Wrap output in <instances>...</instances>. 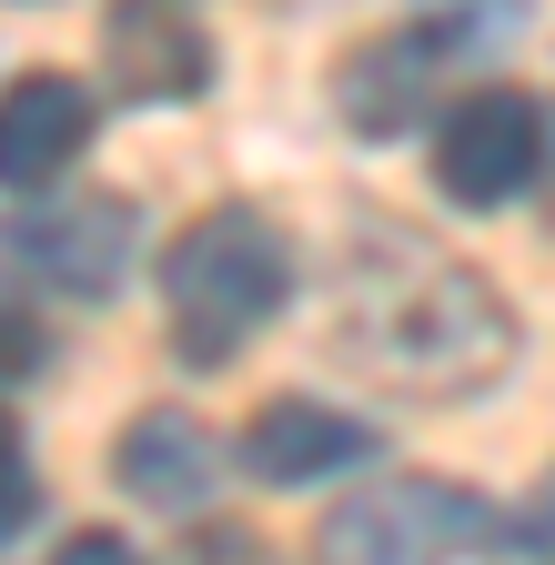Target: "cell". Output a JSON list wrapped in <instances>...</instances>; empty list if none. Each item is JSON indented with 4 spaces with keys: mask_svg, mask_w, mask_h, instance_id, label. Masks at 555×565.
Segmentation results:
<instances>
[{
    "mask_svg": "<svg viewBox=\"0 0 555 565\" xmlns=\"http://www.w3.org/2000/svg\"><path fill=\"white\" fill-rule=\"evenodd\" d=\"M333 353L394 394L465 404L515 374V303L414 223H364L333 263Z\"/></svg>",
    "mask_w": 555,
    "mask_h": 565,
    "instance_id": "obj_1",
    "label": "cell"
},
{
    "mask_svg": "<svg viewBox=\"0 0 555 565\" xmlns=\"http://www.w3.org/2000/svg\"><path fill=\"white\" fill-rule=\"evenodd\" d=\"M284 294H293V253L253 202H223L202 223H182V243L162 253V303H172L182 364H233L284 313Z\"/></svg>",
    "mask_w": 555,
    "mask_h": 565,
    "instance_id": "obj_2",
    "label": "cell"
},
{
    "mask_svg": "<svg viewBox=\"0 0 555 565\" xmlns=\"http://www.w3.org/2000/svg\"><path fill=\"white\" fill-rule=\"evenodd\" d=\"M495 535V505L455 475H394L343 494L313 535V565H455Z\"/></svg>",
    "mask_w": 555,
    "mask_h": 565,
    "instance_id": "obj_3",
    "label": "cell"
},
{
    "mask_svg": "<svg viewBox=\"0 0 555 565\" xmlns=\"http://www.w3.org/2000/svg\"><path fill=\"white\" fill-rule=\"evenodd\" d=\"M535 172H545V111L515 82H484V92H465L445 111V131H435V192L445 202L505 212Z\"/></svg>",
    "mask_w": 555,
    "mask_h": 565,
    "instance_id": "obj_4",
    "label": "cell"
},
{
    "mask_svg": "<svg viewBox=\"0 0 555 565\" xmlns=\"http://www.w3.org/2000/svg\"><path fill=\"white\" fill-rule=\"evenodd\" d=\"M0 263L51 282L61 303H102L131 273V212L121 202H51L31 223H0Z\"/></svg>",
    "mask_w": 555,
    "mask_h": 565,
    "instance_id": "obj_5",
    "label": "cell"
},
{
    "mask_svg": "<svg viewBox=\"0 0 555 565\" xmlns=\"http://www.w3.org/2000/svg\"><path fill=\"white\" fill-rule=\"evenodd\" d=\"M102 61L121 102H192L213 82V21H202V0H111Z\"/></svg>",
    "mask_w": 555,
    "mask_h": 565,
    "instance_id": "obj_6",
    "label": "cell"
},
{
    "mask_svg": "<svg viewBox=\"0 0 555 565\" xmlns=\"http://www.w3.org/2000/svg\"><path fill=\"white\" fill-rule=\"evenodd\" d=\"M92 92L72 82V71H21L11 92H0V192H31L51 202L61 182H72V162L92 152Z\"/></svg>",
    "mask_w": 555,
    "mask_h": 565,
    "instance_id": "obj_7",
    "label": "cell"
},
{
    "mask_svg": "<svg viewBox=\"0 0 555 565\" xmlns=\"http://www.w3.org/2000/svg\"><path fill=\"white\" fill-rule=\"evenodd\" d=\"M243 465H253V484H333V475L374 465V424L343 404H263L243 435Z\"/></svg>",
    "mask_w": 555,
    "mask_h": 565,
    "instance_id": "obj_8",
    "label": "cell"
},
{
    "mask_svg": "<svg viewBox=\"0 0 555 565\" xmlns=\"http://www.w3.org/2000/svg\"><path fill=\"white\" fill-rule=\"evenodd\" d=\"M111 475L142 494V505L182 515V505H202V494L223 484V445H213V424H192L182 404H152V414H131V424H121Z\"/></svg>",
    "mask_w": 555,
    "mask_h": 565,
    "instance_id": "obj_9",
    "label": "cell"
},
{
    "mask_svg": "<svg viewBox=\"0 0 555 565\" xmlns=\"http://www.w3.org/2000/svg\"><path fill=\"white\" fill-rule=\"evenodd\" d=\"M435 71H445V41L435 31H394V41H364L354 61H343V121L354 131H404L414 111H425L435 92Z\"/></svg>",
    "mask_w": 555,
    "mask_h": 565,
    "instance_id": "obj_10",
    "label": "cell"
},
{
    "mask_svg": "<svg viewBox=\"0 0 555 565\" xmlns=\"http://www.w3.org/2000/svg\"><path fill=\"white\" fill-rule=\"evenodd\" d=\"M484 545H495L505 565H555V475L535 484V505H525L515 525H495V535H484Z\"/></svg>",
    "mask_w": 555,
    "mask_h": 565,
    "instance_id": "obj_11",
    "label": "cell"
},
{
    "mask_svg": "<svg viewBox=\"0 0 555 565\" xmlns=\"http://www.w3.org/2000/svg\"><path fill=\"white\" fill-rule=\"evenodd\" d=\"M31 505H41V484H31V455L11 445V424H0V535H21V525H31Z\"/></svg>",
    "mask_w": 555,
    "mask_h": 565,
    "instance_id": "obj_12",
    "label": "cell"
},
{
    "mask_svg": "<svg viewBox=\"0 0 555 565\" xmlns=\"http://www.w3.org/2000/svg\"><path fill=\"white\" fill-rule=\"evenodd\" d=\"M182 565H273V555H263L243 525H213V535H192V545H182Z\"/></svg>",
    "mask_w": 555,
    "mask_h": 565,
    "instance_id": "obj_13",
    "label": "cell"
},
{
    "mask_svg": "<svg viewBox=\"0 0 555 565\" xmlns=\"http://www.w3.org/2000/svg\"><path fill=\"white\" fill-rule=\"evenodd\" d=\"M31 364H41V333H31L21 313H0V404H11V384H21Z\"/></svg>",
    "mask_w": 555,
    "mask_h": 565,
    "instance_id": "obj_14",
    "label": "cell"
},
{
    "mask_svg": "<svg viewBox=\"0 0 555 565\" xmlns=\"http://www.w3.org/2000/svg\"><path fill=\"white\" fill-rule=\"evenodd\" d=\"M51 565H142V555H131V545H121L111 525H82V535H72V545H61Z\"/></svg>",
    "mask_w": 555,
    "mask_h": 565,
    "instance_id": "obj_15",
    "label": "cell"
}]
</instances>
